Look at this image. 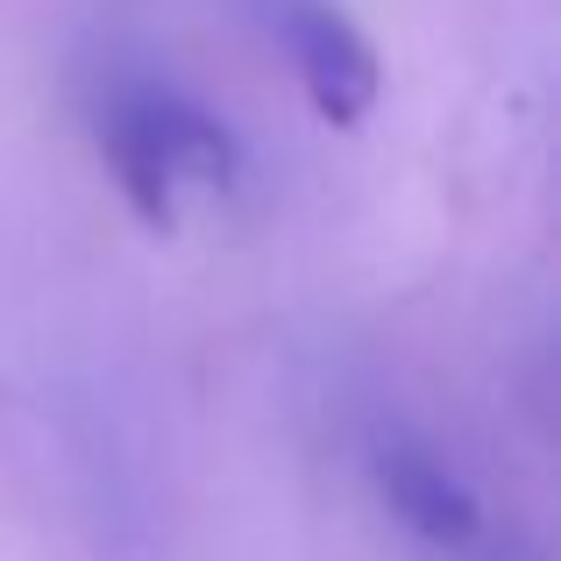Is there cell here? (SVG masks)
I'll return each mask as SVG.
<instances>
[{"instance_id":"obj_1","label":"cell","mask_w":561,"mask_h":561,"mask_svg":"<svg viewBox=\"0 0 561 561\" xmlns=\"http://www.w3.org/2000/svg\"><path fill=\"white\" fill-rule=\"evenodd\" d=\"M277 36H285L291 71H299L320 122H334V128L370 122V107L383 93V65H377L370 36L334 0H277Z\"/></svg>"},{"instance_id":"obj_2","label":"cell","mask_w":561,"mask_h":561,"mask_svg":"<svg viewBox=\"0 0 561 561\" xmlns=\"http://www.w3.org/2000/svg\"><path fill=\"white\" fill-rule=\"evenodd\" d=\"M370 477H377V497L391 505V519L412 526L420 540H434V548H462V540H477V526H483L477 491H469V483L455 477V469L440 462L426 440L377 434Z\"/></svg>"},{"instance_id":"obj_3","label":"cell","mask_w":561,"mask_h":561,"mask_svg":"<svg viewBox=\"0 0 561 561\" xmlns=\"http://www.w3.org/2000/svg\"><path fill=\"white\" fill-rule=\"evenodd\" d=\"M128 93H136V107H142V122H150L157 150H164L171 179H179V185H234L242 150H234V128L220 122V114H206L192 93L157 85V79H128Z\"/></svg>"},{"instance_id":"obj_4","label":"cell","mask_w":561,"mask_h":561,"mask_svg":"<svg viewBox=\"0 0 561 561\" xmlns=\"http://www.w3.org/2000/svg\"><path fill=\"white\" fill-rule=\"evenodd\" d=\"M100 150H107V171H114V185H122V199H128V214L142 220V228H179V179H171V164H164V150H157V136H150V122H142V107H136V93H114L107 100V114H100Z\"/></svg>"}]
</instances>
